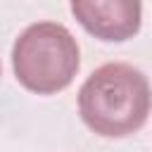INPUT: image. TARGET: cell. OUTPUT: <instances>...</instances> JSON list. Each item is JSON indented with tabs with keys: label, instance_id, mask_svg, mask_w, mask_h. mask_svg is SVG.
<instances>
[{
	"label": "cell",
	"instance_id": "1",
	"mask_svg": "<svg viewBox=\"0 0 152 152\" xmlns=\"http://www.w3.org/2000/svg\"><path fill=\"white\" fill-rule=\"evenodd\" d=\"M152 109V88L147 76L124 62H109L95 69L78 90V112L83 124L104 138L135 133Z\"/></svg>",
	"mask_w": 152,
	"mask_h": 152
},
{
	"label": "cell",
	"instance_id": "2",
	"mask_svg": "<svg viewBox=\"0 0 152 152\" xmlns=\"http://www.w3.org/2000/svg\"><path fill=\"white\" fill-rule=\"evenodd\" d=\"M81 64L76 38L57 21H38L24 28L12 48V66L19 83L38 95L64 90Z\"/></svg>",
	"mask_w": 152,
	"mask_h": 152
},
{
	"label": "cell",
	"instance_id": "3",
	"mask_svg": "<svg viewBox=\"0 0 152 152\" xmlns=\"http://www.w3.org/2000/svg\"><path fill=\"white\" fill-rule=\"evenodd\" d=\"M74 17L100 40H126L140 28V2L133 0H74Z\"/></svg>",
	"mask_w": 152,
	"mask_h": 152
}]
</instances>
